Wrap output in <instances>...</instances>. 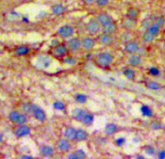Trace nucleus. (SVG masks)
Listing matches in <instances>:
<instances>
[{"instance_id": "obj_1", "label": "nucleus", "mask_w": 165, "mask_h": 159, "mask_svg": "<svg viewBox=\"0 0 165 159\" xmlns=\"http://www.w3.org/2000/svg\"><path fill=\"white\" fill-rule=\"evenodd\" d=\"M114 60L113 55L110 53L104 52V53H100L97 55V61L101 66L103 67H108L109 65L112 64V62Z\"/></svg>"}, {"instance_id": "obj_2", "label": "nucleus", "mask_w": 165, "mask_h": 159, "mask_svg": "<svg viewBox=\"0 0 165 159\" xmlns=\"http://www.w3.org/2000/svg\"><path fill=\"white\" fill-rule=\"evenodd\" d=\"M86 29L90 33H98L101 29V24L97 19H90V21L86 23Z\"/></svg>"}, {"instance_id": "obj_3", "label": "nucleus", "mask_w": 165, "mask_h": 159, "mask_svg": "<svg viewBox=\"0 0 165 159\" xmlns=\"http://www.w3.org/2000/svg\"><path fill=\"white\" fill-rule=\"evenodd\" d=\"M58 34L62 38H69L74 34V28L70 25H63L58 29Z\"/></svg>"}, {"instance_id": "obj_4", "label": "nucleus", "mask_w": 165, "mask_h": 159, "mask_svg": "<svg viewBox=\"0 0 165 159\" xmlns=\"http://www.w3.org/2000/svg\"><path fill=\"white\" fill-rule=\"evenodd\" d=\"M32 115L35 118L39 121H45L46 118H47V115H46V112H44L43 109H41L40 107L38 106H35L34 110L32 112Z\"/></svg>"}, {"instance_id": "obj_5", "label": "nucleus", "mask_w": 165, "mask_h": 159, "mask_svg": "<svg viewBox=\"0 0 165 159\" xmlns=\"http://www.w3.org/2000/svg\"><path fill=\"white\" fill-rule=\"evenodd\" d=\"M30 128L27 126V125H25V124H22V125H19V127H18L17 129L15 131V135L17 136L18 138H21V137H25V136H27L30 134Z\"/></svg>"}, {"instance_id": "obj_6", "label": "nucleus", "mask_w": 165, "mask_h": 159, "mask_svg": "<svg viewBox=\"0 0 165 159\" xmlns=\"http://www.w3.org/2000/svg\"><path fill=\"white\" fill-rule=\"evenodd\" d=\"M124 50H125V52L128 53L134 54V53L139 52L140 48H139V45L137 44L136 42L130 41V42L126 43V45H125V47H124Z\"/></svg>"}, {"instance_id": "obj_7", "label": "nucleus", "mask_w": 165, "mask_h": 159, "mask_svg": "<svg viewBox=\"0 0 165 159\" xmlns=\"http://www.w3.org/2000/svg\"><path fill=\"white\" fill-rule=\"evenodd\" d=\"M66 53H67V47L63 44H58L54 49V54L58 57L64 56Z\"/></svg>"}, {"instance_id": "obj_8", "label": "nucleus", "mask_w": 165, "mask_h": 159, "mask_svg": "<svg viewBox=\"0 0 165 159\" xmlns=\"http://www.w3.org/2000/svg\"><path fill=\"white\" fill-rule=\"evenodd\" d=\"M82 46V41L79 40L78 38H71L68 41V47L69 49L73 50V52H76V50H80Z\"/></svg>"}, {"instance_id": "obj_9", "label": "nucleus", "mask_w": 165, "mask_h": 159, "mask_svg": "<svg viewBox=\"0 0 165 159\" xmlns=\"http://www.w3.org/2000/svg\"><path fill=\"white\" fill-rule=\"evenodd\" d=\"M64 136L65 138L69 140V141H73V140H76L77 137V130L73 127H68L66 128L64 131Z\"/></svg>"}, {"instance_id": "obj_10", "label": "nucleus", "mask_w": 165, "mask_h": 159, "mask_svg": "<svg viewBox=\"0 0 165 159\" xmlns=\"http://www.w3.org/2000/svg\"><path fill=\"white\" fill-rule=\"evenodd\" d=\"M94 45H95V41H94V39L90 38V37H85L82 40V47L85 50L92 49Z\"/></svg>"}, {"instance_id": "obj_11", "label": "nucleus", "mask_w": 165, "mask_h": 159, "mask_svg": "<svg viewBox=\"0 0 165 159\" xmlns=\"http://www.w3.org/2000/svg\"><path fill=\"white\" fill-rule=\"evenodd\" d=\"M86 114H88V112L85 109H75V111H74V116H75L76 120H78V121L82 122Z\"/></svg>"}, {"instance_id": "obj_12", "label": "nucleus", "mask_w": 165, "mask_h": 159, "mask_svg": "<svg viewBox=\"0 0 165 159\" xmlns=\"http://www.w3.org/2000/svg\"><path fill=\"white\" fill-rule=\"evenodd\" d=\"M100 42L101 44H103L105 46H111L114 43V38L111 34L105 33L100 37Z\"/></svg>"}, {"instance_id": "obj_13", "label": "nucleus", "mask_w": 165, "mask_h": 159, "mask_svg": "<svg viewBox=\"0 0 165 159\" xmlns=\"http://www.w3.org/2000/svg\"><path fill=\"white\" fill-rule=\"evenodd\" d=\"M96 19L98 21L100 22V24L103 26V25H105V24H107L108 22H110V21H112V18L110 17V16L108 15V14H99L97 16V18H96Z\"/></svg>"}, {"instance_id": "obj_14", "label": "nucleus", "mask_w": 165, "mask_h": 159, "mask_svg": "<svg viewBox=\"0 0 165 159\" xmlns=\"http://www.w3.org/2000/svg\"><path fill=\"white\" fill-rule=\"evenodd\" d=\"M86 154L82 149H77L75 152L68 154V158L70 159H84L85 158Z\"/></svg>"}, {"instance_id": "obj_15", "label": "nucleus", "mask_w": 165, "mask_h": 159, "mask_svg": "<svg viewBox=\"0 0 165 159\" xmlns=\"http://www.w3.org/2000/svg\"><path fill=\"white\" fill-rule=\"evenodd\" d=\"M66 11V7L63 6L62 4H56V5H54L52 7V12L53 14L56 15V16H59V15H62Z\"/></svg>"}, {"instance_id": "obj_16", "label": "nucleus", "mask_w": 165, "mask_h": 159, "mask_svg": "<svg viewBox=\"0 0 165 159\" xmlns=\"http://www.w3.org/2000/svg\"><path fill=\"white\" fill-rule=\"evenodd\" d=\"M57 146H58V149L62 151H67L70 149V147H71V145H70V143H69V140H67V139L59 140Z\"/></svg>"}, {"instance_id": "obj_17", "label": "nucleus", "mask_w": 165, "mask_h": 159, "mask_svg": "<svg viewBox=\"0 0 165 159\" xmlns=\"http://www.w3.org/2000/svg\"><path fill=\"white\" fill-rule=\"evenodd\" d=\"M160 28H161V25L158 24V23L156 22V21H155L150 27H149L147 30H149L152 35H154V36L156 37L159 34V32H160Z\"/></svg>"}, {"instance_id": "obj_18", "label": "nucleus", "mask_w": 165, "mask_h": 159, "mask_svg": "<svg viewBox=\"0 0 165 159\" xmlns=\"http://www.w3.org/2000/svg\"><path fill=\"white\" fill-rule=\"evenodd\" d=\"M116 28H117L116 23L113 22V21H110V22H108L107 24L103 25V30H104V32H105V33H108V34H112L113 32H115Z\"/></svg>"}, {"instance_id": "obj_19", "label": "nucleus", "mask_w": 165, "mask_h": 159, "mask_svg": "<svg viewBox=\"0 0 165 159\" xmlns=\"http://www.w3.org/2000/svg\"><path fill=\"white\" fill-rule=\"evenodd\" d=\"M40 150L41 153L46 157H50L54 154V149L51 146H43Z\"/></svg>"}, {"instance_id": "obj_20", "label": "nucleus", "mask_w": 165, "mask_h": 159, "mask_svg": "<svg viewBox=\"0 0 165 159\" xmlns=\"http://www.w3.org/2000/svg\"><path fill=\"white\" fill-rule=\"evenodd\" d=\"M128 62H129V64L132 66H138L139 64H141V62H142V58H141V56L134 53L129 57Z\"/></svg>"}, {"instance_id": "obj_21", "label": "nucleus", "mask_w": 165, "mask_h": 159, "mask_svg": "<svg viewBox=\"0 0 165 159\" xmlns=\"http://www.w3.org/2000/svg\"><path fill=\"white\" fill-rule=\"evenodd\" d=\"M88 133L84 129L77 130V137H76L77 141H79V142L85 141V140L88 139Z\"/></svg>"}, {"instance_id": "obj_22", "label": "nucleus", "mask_w": 165, "mask_h": 159, "mask_svg": "<svg viewBox=\"0 0 165 159\" xmlns=\"http://www.w3.org/2000/svg\"><path fill=\"white\" fill-rule=\"evenodd\" d=\"M117 130V126L115 123H109L105 127V133L107 135H113L115 134Z\"/></svg>"}, {"instance_id": "obj_23", "label": "nucleus", "mask_w": 165, "mask_h": 159, "mask_svg": "<svg viewBox=\"0 0 165 159\" xmlns=\"http://www.w3.org/2000/svg\"><path fill=\"white\" fill-rule=\"evenodd\" d=\"M140 111H141V112H142V115H145V116H147V118H152V116L154 115L152 110L149 106H146V105H144V106L141 107Z\"/></svg>"}, {"instance_id": "obj_24", "label": "nucleus", "mask_w": 165, "mask_h": 159, "mask_svg": "<svg viewBox=\"0 0 165 159\" xmlns=\"http://www.w3.org/2000/svg\"><path fill=\"white\" fill-rule=\"evenodd\" d=\"M36 105L32 104V103H29V102H26L22 105V111L25 112V114H32V112L34 110V108Z\"/></svg>"}, {"instance_id": "obj_25", "label": "nucleus", "mask_w": 165, "mask_h": 159, "mask_svg": "<svg viewBox=\"0 0 165 159\" xmlns=\"http://www.w3.org/2000/svg\"><path fill=\"white\" fill-rule=\"evenodd\" d=\"M29 52L30 49L26 46H21L16 49V53H17L18 55H25V54L29 53Z\"/></svg>"}, {"instance_id": "obj_26", "label": "nucleus", "mask_w": 165, "mask_h": 159, "mask_svg": "<svg viewBox=\"0 0 165 159\" xmlns=\"http://www.w3.org/2000/svg\"><path fill=\"white\" fill-rule=\"evenodd\" d=\"M155 36H154V35H152L149 30H147L146 32H145L144 37H143L144 42H146V43H151V42H152V41L155 40Z\"/></svg>"}, {"instance_id": "obj_27", "label": "nucleus", "mask_w": 165, "mask_h": 159, "mask_svg": "<svg viewBox=\"0 0 165 159\" xmlns=\"http://www.w3.org/2000/svg\"><path fill=\"white\" fill-rule=\"evenodd\" d=\"M93 120H94L93 115L91 114H89V112H88V114L85 115L84 120H82V123H84L85 125H90V124L93 122Z\"/></svg>"}, {"instance_id": "obj_28", "label": "nucleus", "mask_w": 165, "mask_h": 159, "mask_svg": "<svg viewBox=\"0 0 165 159\" xmlns=\"http://www.w3.org/2000/svg\"><path fill=\"white\" fill-rule=\"evenodd\" d=\"M147 87L150 89H152V90H158V89L161 88V85H160L158 83H156V81H149Z\"/></svg>"}, {"instance_id": "obj_29", "label": "nucleus", "mask_w": 165, "mask_h": 159, "mask_svg": "<svg viewBox=\"0 0 165 159\" xmlns=\"http://www.w3.org/2000/svg\"><path fill=\"white\" fill-rule=\"evenodd\" d=\"M123 75L129 80H132L135 78V71L132 69H125L123 71Z\"/></svg>"}, {"instance_id": "obj_30", "label": "nucleus", "mask_w": 165, "mask_h": 159, "mask_svg": "<svg viewBox=\"0 0 165 159\" xmlns=\"http://www.w3.org/2000/svg\"><path fill=\"white\" fill-rule=\"evenodd\" d=\"M27 121V116L25 115V114H22V112H19V115L18 116V119L16 123L19 124V125H22V124H25Z\"/></svg>"}, {"instance_id": "obj_31", "label": "nucleus", "mask_w": 165, "mask_h": 159, "mask_svg": "<svg viewBox=\"0 0 165 159\" xmlns=\"http://www.w3.org/2000/svg\"><path fill=\"white\" fill-rule=\"evenodd\" d=\"M137 16H138V11L134 8H130V9L128 10V13H127V17L130 18V19H134L137 18Z\"/></svg>"}, {"instance_id": "obj_32", "label": "nucleus", "mask_w": 165, "mask_h": 159, "mask_svg": "<svg viewBox=\"0 0 165 159\" xmlns=\"http://www.w3.org/2000/svg\"><path fill=\"white\" fill-rule=\"evenodd\" d=\"M39 60L41 61L40 62L41 65H43L44 67H49V65L51 63V59L47 56H41L40 58H39Z\"/></svg>"}, {"instance_id": "obj_33", "label": "nucleus", "mask_w": 165, "mask_h": 159, "mask_svg": "<svg viewBox=\"0 0 165 159\" xmlns=\"http://www.w3.org/2000/svg\"><path fill=\"white\" fill-rule=\"evenodd\" d=\"M19 115V112H18V111L11 112L10 114H9V119L11 120V121L16 122V121H17V119H18Z\"/></svg>"}, {"instance_id": "obj_34", "label": "nucleus", "mask_w": 165, "mask_h": 159, "mask_svg": "<svg viewBox=\"0 0 165 159\" xmlns=\"http://www.w3.org/2000/svg\"><path fill=\"white\" fill-rule=\"evenodd\" d=\"M86 100H88V97H86V95H85V94H81V93H80V94L76 95V101H77V102L81 103V104L85 103Z\"/></svg>"}, {"instance_id": "obj_35", "label": "nucleus", "mask_w": 165, "mask_h": 159, "mask_svg": "<svg viewBox=\"0 0 165 159\" xmlns=\"http://www.w3.org/2000/svg\"><path fill=\"white\" fill-rule=\"evenodd\" d=\"M54 108L56 109V110L62 111L65 109V105L63 104V102H61V101H56V102L54 103Z\"/></svg>"}, {"instance_id": "obj_36", "label": "nucleus", "mask_w": 165, "mask_h": 159, "mask_svg": "<svg viewBox=\"0 0 165 159\" xmlns=\"http://www.w3.org/2000/svg\"><path fill=\"white\" fill-rule=\"evenodd\" d=\"M149 73H150V75H152V76H159V74H160V72H159V70L156 68V67H151L150 68V70H149Z\"/></svg>"}, {"instance_id": "obj_37", "label": "nucleus", "mask_w": 165, "mask_h": 159, "mask_svg": "<svg viewBox=\"0 0 165 159\" xmlns=\"http://www.w3.org/2000/svg\"><path fill=\"white\" fill-rule=\"evenodd\" d=\"M152 23H154V22H152V18H146L143 21V27H144V28H147L148 29L149 27H150L152 24Z\"/></svg>"}, {"instance_id": "obj_38", "label": "nucleus", "mask_w": 165, "mask_h": 159, "mask_svg": "<svg viewBox=\"0 0 165 159\" xmlns=\"http://www.w3.org/2000/svg\"><path fill=\"white\" fill-rule=\"evenodd\" d=\"M125 142H126V139L125 138H123V137H120V138H117L116 141H115V143H116V145L117 146H121L123 145H124L125 143Z\"/></svg>"}, {"instance_id": "obj_39", "label": "nucleus", "mask_w": 165, "mask_h": 159, "mask_svg": "<svg viewBox=\"0 0 165 159\" xmlns=\"http://www.w3.org/2000/svg\"><path fill=\"white\" fill-rule=\"evenodd\" d=\"M64 63L68 64V65H74V64L76 63V60L74 59L73 57H71V56H68V57H66L65 59H64Z\"/></svg>"}, {"instance_id": "obj_40", "label": "nucleus", "mask_w": 165, "mask_h": 159, "mask_svg": "<svg viewBox=\"0 0 165 159\" xmlns=\"http://www.w3.org/2000/svg\"><path fill=\"white\" fill-rule=\"evenodd\" d=\"M145 150H146V152H147L149 155H154V154L155 153L154 146H147L146 149H145Z\"/></svg>"}, {"instance_id": "obj_41", "label": "nucleus", "mask_w": 165, "mask_h": 159, "mask_svg": "<svg viewBox=\"0 0 165 159\" xmlns=\"http://www.w3.org/2000/svg\"><path fill=\"white\" fill-rule=\"evenodd\" d=\"M151 127L155 130H158V129L161 128V124H160L159 122H158V121H152L151 123Z\"/></svg>"}, {"instance_id": "obj_42", "label": "nucleus", "mask_w": 165, "mask_h": 159, "mask_svg": "<svg viewBox=\"0 0 165 159\" xmlns=\"http://www.w3.org/2000/svg\"><path fill=\"white\" fill-rule=\"evenodd\" d=\"M109 3V0H96V4L100 7L107 6Z\"/></svg>"}, {"instance_id": "obj_43", "label": "nucleus", "mask_w": 165, "mask_h": 159, "mask_svg": "<svg viewBox=\"0 0 165 159\" xmlns=\"http://www.w3.org/2000/svg\"><path fill=\"white\" fill-rule=\"evenodd\" d=\"M156 22L158 23V24H160V25H163L164 24V22H165V19H164V18L163 17H158V18H156V21H155Z\"/></svg>"}, {"instance_id": "obj_44", "label": "nucleus", "mask_w": 165, "mask_h": 159, "mask_svg": "<svg viewBox=\"0 0 165 159\" xmlns=\"http://www.w3.org/2000/svg\"><path fill=\"white\" fill-rule=\"evenodd\" d=\"M158 158L159 159H164L165 158V150H160L158 152Z\"/></svg>"}, {"instance_id": "obj_45", "label": "nucleus", "mask_w": 165, "mask_h": 159, "mask_svg": "<svg viewBox=\"0 0 165 159\" xmlns=\"http://www.w3.org/2000/svg\"><path fill=\"white\" fill-rule=\"evenodd\" d=\"M84 1H85L86 4H88V5H91V4L94 3V0H84Z\"/></svg>"}, {"instance_id": "obj_46", "label": "nucleus", "mask_w": 165, "mask_h": 159, "mask_svg": "<svg viewBox=\"0 0 165 159\" xmlns=\"http://www.w3.org/2000/svg\"><path fill=\"white\" fill-rule=\"evenodd\" d=\"M22 158H25V159H28V158H32V156H30V155H22Z\"/></svg>"}, {"instance_id": "obj_47", "label": "nucleus", "mask_w": 165, "mask_h": 159, "mask_svg": "<svg viewBox=\"0 0 165 159\" xmlns=\"http://www.w3.org/2000/svg\"><path fill=\"white\" fill-rule=\"evenodd\" d=\"M2 141H3V135L0 133V143H1Z\"/></svg>"}, {"instance_id": "obj_48", "label": "nucleus", "mask_w": 165, "mask_h": 159, "mask_svg": "<svg viewBox=\"0 0 165 159\" xmlns=\"http://www.w3.org/2000/svg\"><path fill=\"white\" fill-rule=\"evenodd\" d=\"M137 157H138L139 159H143V158H144V156H142V155H141V156H140V155H139V156H137Z\"/></svg>"}]
</instances>
